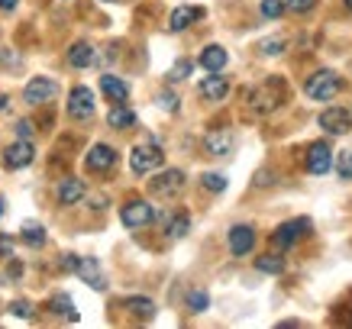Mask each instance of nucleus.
<instances>
[{
	"label": "nucleus",
	"instance_id": "f257e3e1",
	"mask_svg": "<svg viewBox=\"0 0 352 329\" xmlns=\"http://www.w3.org/2000/svg\"><path fill=\"white\" fill-rule=\"evenodd\" d=\"M304 91H307L310 100H320V104H327V100H333V97L342 91V81H340V75H336V71H317V75L307 78Z\"/></svg>",
	"mask_w": 352,
	"mask_h": 329
},
{
	"label": "nucleus",
	"instance_id": "f03ea898",
	"mask_svg": "<svg viewBox=\"0 0 352 329\" xmlns=\"http://www.w3.org/2000/svg\"><path fill=\"white\" fill-rule=\"evenodd\" d=\"M162 161H165V155H162L159 146H155V142H142V146H136L133 155H129V168L136 171V174H149V171L162 168Z\"/></svg>",
	"mask_w": 352,
	"mask_h": 329
},
{
	"label": "nucleus",
	"instance_id": "7ed1b4c3",
	"mask_svg": "<svg viewBox=\"0 0 352 329\" xmlns=\"http://www.w3.org/2000/svg\"><path fill=\"white\" fill-rule=\"evenodd\" d=\"M68 117L72 120H91L94 117V91L85 84L72 87L68 94Z\"/></svg>",
	"mask_w": 352,
	"mask_h": 329
},
{
	"label": "nucleus",
	"instance_id": "20e7f679",
	"mask_svg": "<svg viewBox=\"0 0 352 329\" xmlns=\"http://www.w3.org/2000/svg\"><path fill=\"white\" fill-rule=\"evenodd\" d=\"M182 188H184V171H178V168L159 171V174L149 181V191L155 194V197H175V194H182Z\"/></svg>",
	"mask_w": 352,
	"mask_h": 329
},
{
	"label": "nucleus",
	"instance_id": "39448f33",
	"mask_svg": "<svg viewBox=\"0 0 352 329\" xmlns=\"http://www.w3.org/2000/svg\"><path fill=\"white\" fill-rule=\"evenodd\" d=\"M120 220L126 229H142V226H149L155 220V210H152V203L146 201H129L123 210H120Z\"/></svg>",
	"mask_w": 352,
	"mask_h": 329
},
{
	"label": "nucleus",
	"instance_id": "423d86ee",
	"mask_svg": "<svg viewBox=\"0 0 352 329\" xmlns=\"http://www.w3.org/2000/svg\"><path fill=\"white\" fill-rule=\"evenodd\" d=\"M55 94H58V81H52V78H32L30 84L23 87V100L32 106L49 104V100H55Z\"/></svg>",
	"mask_w": 352,
	"mask_h": 329
},
{
	"label": "nucleus",
	"instance_id": "0eeeda50",
	"mask_svg": "<svg viewBox=\"0 0 352 329\" xmlns=\"http://www.w3.org/2000/svg\"><path fill=\"white\" fill-rule=\"evenodd\" d=\"M85 284H91L94 291H107V275L100 271V262L97 258H78L75 255V268H72Z\"/></svg>",
	"mask_w": 352,
	"mask_h": 329
},
{
	"label": "nucleus",
	"instance_id": "6e6552de",
	"mask_svg": "<svg viewBox=\"0 0 352 329\" xmlns=\"http://www.w3.org/2000/svg\"><path fill=\"white\" fill-rule=\"evenodd\" d=\"M310 233V220H288V223H281L275 229V245L278 249H291V245L298 242V239H304V236Z\"/></svg>",
	"mask_w": 352,
	"mask_h": 329
},
{
	"label": "nucleus",
	"instance_id": "1a4fd4ad",
	"mask_svg": "<svg viewBox=\"0 0 352 329\" xmlns=\"http://www.w3.org/2000/svg\"><path fill=\"white\" fill-rule=\"evenodd\" d=\"M320 126L333 136H346L352 129V113L349 110H342V106H327L320 113Z\"/></svg>",
	"mask_w": 352,
	"mask_h": 329
},
{
	"label": "nucleus",
	"instance_id": "9d476101",
	"mask_svg": "<svg viewBox=\"0 0 352 329\" xmlns=\"http://www.w3.org/2000/svg\"><path fill=\"white\" fill-rule=\"evenodd\" d=\"M249 104H252V110H256V113H272V110L281 104V84H278V81H275V84H272V81H268V84H262L258 91H252Z\"/></svg>",
	"mask_w": 352,
	"mask_h": 329
},
{
	"label": "nucleus",
	"instance_id": "9b49d317",
	"mask_svg": "<svg viewBox=\"0 0 352 329\" xmlns=\"http://www.w3.org/2000/svg\"><path fill=\"white\" fill-rule=\"evenodd\" d=\"M32 159H36V149H32L30 139H20V142H13V146H7L3 149V165L7 168H26V165H32Z\"/></svg>",
	"mask_w": 352,
	"mask_h": 329
},
{
	"label": "nucleus",
	"instance_id": "f8f14e48",
	"mask_svg": "<svg viewBox=\"0 0 352 329\" xmlns=\"http://www.w3.org/2000/svg\"><path fill=\"white\" fill-rule=\"evenodd\" d=\"M197 94H201L204 100L217 104V100H223V97L230 94V81H226L220 71H210V75H207L201 84H197Z\"/></svg>",
	"mask_w": 352,
	"mask_h": 329
},
{
	"label": "nucleus",
	"instance_id": "ddd939ff",
	"mask_svg": "<svg viewBox=\"0 0 352 329\" xmlns=\"http://www.w3.org/2000/svg\"><path fill=\"white\" fill-rule=\"evenodd\" d=\"M333 168V152H330V146L327 142H314L307 149V171L310 174H327V171Z\"/></svg>",
	"mask_w": 352,
	"mask_h": 329
},
{
	"label": "nucleus",
	"instance_id": "4468645a",
	"mask_svg": "<svg viewBox=\"0 0 352 329\" xmlns=\"http://www.w3.org/2000/svg\"><path fill=\"white\" fill-rule=\"evenodd\" d=\"M113 161H117V152L110 149L107 142H97V146H91V152H87V171H110L113 168Z\"/></svg>",
	"mask_w": 352,
	"mask_h": 329
},
{
	"label": "nucleus",
	"instance_id": "2eb2a0df",
	"mask_svg": "<svg viewBox=\"0 0 352 329\" xmlns=\"http://www.w3.org/2000/svg\"><path fill=\"white\" fill-rule=\"evenodd\" d=\"M204 149H207V155H230L233 152V133L230 129H210L204 136Z\"/></svg>",
	"mask_w": 352,
	"mask_h": 329
},
{
	"label": "nucleus",
	"instance_id": "dca6fc26",
	"mask_svg": "<svg viewBox=\"0 0 352 329\" xmlns=\"http://www.w3.org/2000/svg\"><path fill=\"white\" fill-rule=\"evenodd\" d=\"M252 245H256V229L252 226H233L230 229V252L233 255H249L252 252Z\"/></svg>",
	"mask_w": 352,
	"mask_h": 329
},
{
	"label": "nucleus",
	"instance_id": "f3484780",
	"mask_svg": "<svg viewBox=\"0 0 352 329\" xmlns=\"http://www.w3.org/2000/svg\"><path fill=\"white\" fill-rule=\"evenodd\" d=\"M55 197H58V203H62V207H75V203H81V197H85V181L65 178L62 184H58Z\"/></svg>",
	"mask_w": 352,
	"mask_h": 329
},
{
	"label": "nucleus",
	"instance_id": "a211bd4d",
	"mask_svg": "<svg viewBox=\"0 0 352 329\" xmlns=\"http://www.w3.org/2000/svg\"><path fill=\"white\" fill-rule=\"evenodd\" d=\"M204 16V7H175L171 10V20H168V30L171 32H182L188 30L191 23H197Z\"/></svg>",
	"mask_w": 352,
	"mask_h": 329
},
{
	"label": "nucleus",
	"instance_id": "6ab92c4d",
	"mask_svg": "<svg viewBox=\"0 0 352 329\" xmlns=\"http://www.w3.org/2000/svg\"><path fill=\"white\" fill-rule=\"evenodd\" d=\"M100 91L107 94L110 104H126V97H129L126 81H123V78H117V75H104V78H100Z\"/></svg>",
	"mask_w": 352,
	"mask_h": 329
},
{
	"label": "nucleus",
	"instance_id": "aec40b11",
	"mask_svg": "<svg viewBox=\"0 0 352 329\" xmlns=\"http://www.w3.org/2000/svg\"><path fill=\"white\" fill-rule=\"evenodd\" d=\"M94 62H97L94 45L85 43V39H81V43H75L72 49H68V65H72V68H91Z\"/></svg>",
	"mask_w": 352,
	"mask_h": 329
},
{
	"label": "nucleus",
	"instance_id": "412c9836",
	"mask_svg": "<svg viewBox=\"0 0 352 329\" xmlns=\"http://www.w3.org/2000/svg\"><path fill=\"white\" fill-rule=\"evenodd\" d=\"M197 62H201V68H207V71H223L226 62H230V55H226L223 45H207Z\"/></svg>",
	"mask_w": 352,
	"mask_h": 329
},
{
	"label": "nucleus",
	"instance_id": "4be33fe9",
	"mask_svg": "<svg viewBox=\"0 0 352 329\" xmlns=\"http://www.w3.org/2000/svg\"><path fill=\"white\" fill-rule=\"evenodd\" d=\"M107 123L113 129H129V126H136V113L123 104H113V110L107 113Z\"/></svg>",
	"mask_w": 352,
	"mask_h": 329
},
{
	"label": "nucleus",
	"instance_id": "5701e85b",
	"mask_svg": "<svg viewBox=\"0 0 352 329\" xmlns=\"http://www.w3.org/2000/svg\"><path fill=\"white\" fill-rule=\"evenodd\" d=\"M49 307H52V313L68 319V323H78V310H75V304H72L68 294H55V297L49 300Z\"/></svg>",
	"mask_w": 352,
	"mask_h": 329
},
{
	"label": "nucleus",
	"instance_id": "b1692460",
	"mask_svg": "<svg viewBox=\"0 0 352 329\" xmlns=\"http://www.w3.org/2000/svg\"><path fill=\"white\" fill-rule=\"evenodd\" d=\"M23 242L30 245V249H43L45 245V229H43V223H23Z\"/></svg>",
	"mask_w": 352,
	"mask_h": 329
},
{
	"label": "nucleus",
	"instance_id": "393cba45",
	"mask_svg": "<svg viewBox=\"0 0 352 329\" xmlns=\"http://www.w3.org/2000/svg\"><path fill=\"white\" fill-rule=\"evenodd\" d=\"M126 307H129V313H133V317H139V319H152V317H155V304H152L149 297H129Z\"/></svg>",
	"mask_w": 352,
	"mask_h": 329
},
{
	"label": "nucleus",
	"instance_id": "a878e982",
	"mask_svg": "<svg viewBox=\"0 0 352 329\" xmlns=\"http://www.w3.org/2000/svg\"><path fill=\"white\" fill-rule=\"evenodd\" d=\"M256 268L262 275H281V271H285V258L268 252V255H262V258H256Z\"/></svg>",
	"mask_w": 352,
	"mask_h": 329
},
{
	"label": "nucleus",
	"instance_id": "bb28decb",
	"mask_svg": "<svg viewBox=\"0 0 352 329\" xmlns=\"http://www.w3.org/2000/svg\"><path fill=\"white\" fill-rule=\"evenodd\" d=\"M188 229H191V220H188V213H178V216H171L168 223H165V233H168L171 239H182Z\"/></svg>",
	"mask_w": 352,
	"mask_h": 329
},
{
	"label": "nucleus",
	"instance_id": "cd10ccee",
	"mask_svg": "<svg viewBox=\"0 0 352 329\" xmlns=\"http://www.w3.org/2000/svg\"><path fill=\"white\" fill-rule=\"evenodd\" d=\"M201 184H204V191H210V194H223L226 191V178L223 174H217V171H207L201 178Z\"/></svg>",
	"mask_w": 352,
	"mask_h": 329
},
{
	"label": "nucleus",
	"instance_id": "c85d7f7f",
	"mask_svg": "<svg viewBox=\"0 0 352 329\" xmlns=\"http://www.w3.org/2000/svg\"><path fill=\"white\" fill-rule=\"evenodd\" d=\"M188 307H191L194 313H204V310L210 307V297H207V291H201V287L188 291Z\"/></svg>",
	"mask_w": 352,
	"mask_h": 329
},
{
	"label": "nucleus",
	"instance_id": "c756f323",
	"mask_svg": "<svg viewBox=\"0 0 352 329\" xmlns=\"http://www.w3.org/2000/svg\"><path fill=\"white\" fill-rule=\"evenodd\" d=\"M336 174H340V181H352V152L336 155Z\"/></svg>",
	"mask_w": 352,
	"mask_h": 329
},
{
	"label": "nucleus",
	"instance_id": "7c9ffc66",
	"mask_svg": "<svg viewBox=\"0 0 352 329\" xmlns=\"http://www.w3.org/2000/svg\"><path fill=\"white\" fill-rule=\"evenodd\" d=\"M258 10H262L265 20H278V16L285 13V0H262V7H258Z\"/></svg>",
	"mask_w": 352,
	"mask_h": 329
},
{
	"label": "nucleus",
	"instance_id": "2f4dec72",
	"mask_svg": "<svg viewBox=\"0 0 352 329\" xmlns=\"http://www.w3.org/2000/svg\"><path fill=\"white\" fill-rule=\"evenodd\" d=\"M258 52L262 55H281L285 52V39H281V36H275V39H262V43H258Z\"/></svg>",
	"mask_w": 352,
	"mask_h": 329
},
{
	"label": "nucleus",
	"instance_id": "473e14b6",
	"mask_svg": "<svg viewBox=\"0 0 352 329\" xmlns=\"http://www.w3.org/2000/svg\"><path fill=\"white\" fill-rule=\"evenodd\" d=\"M188 75H191V62L182 58V62H175V68L168 71V81H184Z\"/></svg>",
	"mask_w": 352,
	"mask_h": 329
},
{
	"label": "nucleus",
	"instance_id": "72a5a7b5",
	"mask_svg": "<svg viewBox=\"0 0 352 329\" xmlns=\"http://www.w3.org/2000/svg\"><path fill=\"white\" fill-rule=\"evenodd\" d=\"M317 7V0H285V10L291 13H310Z\"/></svg>",
	"mask_w": 352,
	"mask_h": 329
},
{
	"label": "nucleus",
	"instance_id": "f704fd0d",
	"mask_svg": "<svg viewBox=\"0 0 352 329\" xmlns=\"http://www.w3.org/2000/svg\"><path fill=\"white\" fill-rule=\"evenodd\" d=\"M178 104H182V100H178V94H171V91H162V94H159V106H162V110L178 113Z\"/></svg>",
	"mask_w": 352,
	"mask_h": 329
},
{
	"label": "nucleus",
	"instance_id": "c9c22d12",
	"mask_svg": "<svg viewBox=\"0 0 352 329\" xmlns=\"http://www.w3.org/2000/svg\"><path fill=\"white\" fill-rule=\"evenodd\" d=\"M10 313H13V317H20V319H32V304H30V300H13Z\"/></svg>",
	"mask_w": 352,
	"mask_h": 329
},
{
	"label": "nucleus",
	"instance_id": "e433bc0d",
	"mask_svg": "<svg viewBox=\"0 0 352 329\" xmlns=\"http://www.w3.org/2000/svg\"><path fill=\"white\" fill-rule=\"evenodd\" d=\"M32 133H36L32 120H20V123H16V136L20 139H32Z\"/></svg>",
	"mask_w": 352,
	"mask_h": 329
},
{
	"label": "nucleus",
	"instance_id": "4c0bfd02",
	"mask_svg": "<svg viewBox=\"0 0 352 329\" xmlns=\"http://www.w3.org/2000/svg\"><path fill=\"white\" fill-rule=\"evenodd\" d=\"M0 258H13V239L0 233Z\"/></svg>",
	"mask_w": 352,
	"mask_h": 329
},
{
	"label": "nucleus",
	"instance_id": "58836bf2",
	"mask_svg": "<svg viewBox=\"0 0 352 329\" xmlns=\"http://www.w3.org/2000/svg\"><path fill=\"white\" fill-rule=\"evenodd\" d=\"M16 3H20V0H0V10L10 13V10H16Z\"/></svg>",
	"mask_w": 352,
	"mask_h": 329
},
{
	"label": "nucleus",
	"instance_id": "ea45409f",
	"mask_svg": "<svg viewBox=\"0 0 352 329\" xmlns=\"http://www.w3.org/2000/svg\"><path fill=\"white\" fill-rule=\"evenodd\" d=\"M7 110H10V97L0 94V113H7Z\"/></svg>",
	"mask_w": 352,
	"mask_h": 329
},
{
	"label": "nucleus",
	"instance_id": "a19ab883",
	"mask_svg": "<svg viewBox=\"0 0 352 329\" xmlns=\"http://www.w3.org/2000/svg\"><path fill=\"white\" fill-rule=\"evenodd\" d=\"M0 216H3V197H0Z\"/></svg>",
	"mask_w": 352,
	"mask_h": 329
},
{
	"label": "nucleus",
	"instance_id": "79ce46f5",
	"mask_svg": "<svg viewBox=\"0 0 352 329\" xmlns=\"http://www.w3.org/2000/svg\"><path fill=\"white\" fill-rule=\"evenodd\" d=\"M346 7H349V10H352V0H346Z\"/></svg>",
	"mask_w": 352,
	"mask_h": 329
},
{
	"label": "nucleus",
	"instance_id": "37998d69",
	"mask_svg": "<svg viewBox=\"0 0 352 329\" xmlns=\"http://www.w3.org/2000/svg\"><path fill=\"white\" fill-rule=\"evenodd\" d=\"M104 3H110V0H104Z\"/></svg>",
	"mask_w": 352,
	"mask_h": 329
}]
</instances>
